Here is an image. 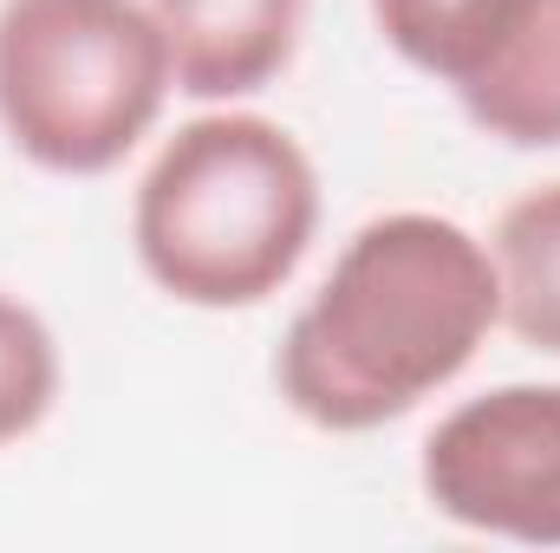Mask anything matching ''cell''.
Wrapping results in <instances>:
<instances>
[{"label":"cell","mask_w":560,"mask_h":553,"mask_svg":"<svg viewBox=\"0 0 560 553\" xmlns=\"http://www.w3.org/2000/svg\"><path fill=\"white\" fill-rule=\"evenodd\" d=\"M489 255L502 280V326L528 352L560 358V183H541L502 209Z\"/></svg>","instance_id":"obj_8"},{"label":"cell","mask_w":560,"mask_h":553,"mask_svg":"<svg viewBox=\"0 0 560 553\" xmlns=\"http://www.w3.org/2000/svg\"><path fill=\"white\" fill-rule=\"evenodd\" d=\"M535 7L541 0H372V20L405 66L463 92L528 26Z\"/></svg>","instance_id":"obj_7"},{"label":"cell","mask_w":560,"mask_h":553,"mask_svg":"<svg viewBox=\"0 0 560 553\" xmlns=\"http://www.w3.org/2000/svg\"><path fill=\"white\" fill-rule=\"evenodd\" d=\"M502 326L489 242L430 209L372 215L313 299L293 313L275 358L287 411L332 436H365L456 385Z\"/></svg>","instance_id":"obj_1"},{"label":"cell","mask_w":560,"mask_h":553,"mask_svg":"<svg viewBox=\"0 0 560 553\" xmlns=\"http://www.w3.org/2000/svg\"><path fill=\"white\" fill-rule=\"evenodd\" d=\"M456 98L482 138L509 150H560V0H541Z\"/></svg>","instance_id":"obj_6"},{"label":"cell","mask_w":560,"mask_h":553,"mask_svg":"<svg viewBox=\"0 0 560 553\" xmlns=\"http://www.w3.org/2000/svg\"><path fill=\"white\" fill-rule=\"evenodd\" d=\"M423 502L495 541L560 548V385H495L423 436Z\"/></svg>","instance_id":"obj_4"},{"label":"cell","mask_w":560,"mask_h":553,"mask_svg":"<svg viewBox=\"0 0 560 553\" xmlns=\"http://www.w3.org/2000/svg\"><path fill=\"white\" fill-rule=\"evenodd\" d=\"M59 385H66V365H59L52 326L26 299L0 293V449L33 436L52 416Z\"/></svg>","instance_id":"obj_9"},{"label":"cell","mask_w":560,"mask_h":553,"mask_svg":"<svg viewBox=\"0 0 560 553\" xmlns=\"http://www.w3.org/2000/svg\"><path fill=\"white\" fill-rule=\"evenodd\" d=\"M319 228V169L261 111L189 118L131 196L138 268L170 299L242 313L275 299Z\"/></svg>","instance_id":"obj_2"},{"label":"cell","mask_w":560,"mask_h":553,"mask_svg":"<svg viewBox=\"0 0 560 553\" xmlns=\"http://www.w3.org/2000/svg\"><path fill=\"white\" fill-rule=\"evenodd\" d=\"M313 0H150L176 92L189 98H248L293 66Z\"/></svg>","instance_id":"obj_5"},{"label":"cell","mask_w":560,"mask_h":553,"mask_svg":"<svg viewBox=\"0 0 560 553\" xmlns=\"http://www.w3.org/2000/svg\"><path fill=\"white\" fill-rule=\"evenodd\" d=\"M176 72L150 0H0V125L52 176L118 169Z\"/></svg>","instance_id":"obj_3"}]
</instances>
